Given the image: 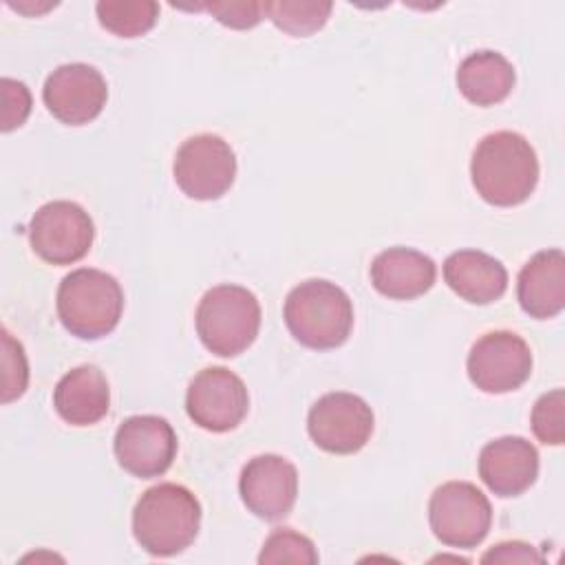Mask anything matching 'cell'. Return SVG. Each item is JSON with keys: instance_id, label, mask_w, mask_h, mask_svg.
I'll return each mask as SVG.
<instances>
[{"instance_id": "cell-1", "label": "cell", "mask_w": 565, "mask_h": 565, "mask_svg": "<svg viewBox=\"0 0 565 565\" xmlns=\"http://www.w3.org/2000/svg\"><path fill=\"white\" fill-rule=\"evenodd\" d=\"M477 194L499 207H512L530 199L539 181V159L530 141L512 130L486 135L470 161Z\"/></svg>"}, {"instance_id": "cell-2", "label": "cell", "mask_w": 565, "mask_h": 565, "mask_svg": "<svg viewBox=\"0 0 565 565\" xmlns=\"http://www.w3.org/2000/svg\"><path fill=\"white\" fill-rule=\"evenodd\" d=\"M201 525L199 499L179 483L148 488L132 510L135 541L152 556H174L192 545Z\"/></svg>"}, {"instance_id": "cell-3", "label": "cell", "mask_w": 565, "mask_h": 565, "mask_svg": "<svg viewBox=\"0 0 565 565\" xmlns=\"http://www.w3.org/2000/svg\"><path fill=\"white\" fill-rule=\"evenodd\" d=\"M285 324L309 349H335L353 329V305L344 289L329 280H305L285 298Z\"/></svg>"}, {"instance_id": "cell-4", "label": "cell", "mask_w": 565, "mask_h": 565, "mask_svg": "<svg viewBox=\"0 0 565 565\" xmlns=\"http://www.w3.org/2000/svg\"><path fill=\"white\" fill-rule=\"evenodd\" d=\"M124 291L115 276L79 267L57 287V316L71 335L97 340L108 335L121 318Z\"/></svg>"}, {"instance_id": "cell-5", "label": "cell", "mask_w": 565, "mask_h": 565, "mask_svg": "<svg viewBox=\"0 0 565 565\" xmlns=\"http://www.w3.org/2000/svg\"><path fill=\"white\" fill-rule=\"evenodd\" d=\"M194 324L207 351L221 358H234L258 335V298L241 285H216L199 300Z\"/></svg>"}, {"instance_id": "cell-6", "label": "cell", "mask_w": 565, "mask_h": 565, "mask_svg": "<svg viewBox=\"0 0 565 565\" xmlns=\"http://www.w3.org/2000/svg\"><path fill=\"white\" fill-rule=\"evenodd\" d=\"M433 534L448 547H477L490 532L492 508L488 497L468 481L441 483L428 501Z\"/></svg>"}, {"instance_id": "cell-7", "label": "cell", "mask_w": 565, "mask_h": 565, "mask_svg": "<svg viewBox=\"0 0 565 565\" xmlns=\"http://www.w3.org/2000/svg\"><path fill=\"white\" fill-rule=\"evenodd\" d=\"M172 172L183 194L196 201H214L232 188L236 157L223 137L203 132L179 146Z\"/></svg>"}, {"instance_id": "cell-8", "label": "cell", "mask_w": 565, "mask_h": 565, "mask_svg": "<svg viewBox=\"0 0 565 565\" xmlns=\"http://www.w3.org/2000/svg\"><path fill=\"white\" fill-rule=\"evenodd\" d=\"M93 218L73 201L44 203L29 225L33 252L51 265H71L82 260L93 245Z\"/></svg>"}, {"instance_id": "cell-9", "label": "cell", "mask_w": 565, "mask_h": 565, "mask_svg": "<svg viewBox=\"0 0 565 565\" xmlns=\"http://www.w3.org/2000/svg\"><path fill=\"white\" fill-rule=\"evenodd\" d=\"M371 406L353 393L335 391L322 395L307 417L313 444L333 455H353L366 446L373 433Z\"/></svg>"}, {"instance_id": "cell-10", "label": "cell", "mask_w": 565, "mask_h": 565, "mask_svg": "<svg viewBox=\"0 0 565 565\" xmlns=\"http://www.w3.org/2000/svg\"><path fill=\"white\" fill-rule=\"evenodd\" d=\"M466 366L479 391L501 395L525 384L532 373V351L512 331H490L472 344Z\"/></svg>"}, {"instance_id": "cell-11", "label": "cell", "mask_w": 565, "mask_h": 565, "mask_svg": "<svg viewBox=\"0 0 565 565\" xmlns=\"http://www.w3.org/2000/svg\"><path fill=\"white\" fill-rule=\"evenodd\" d=\"M249 408V395L243 380L225 366H207L194 375L185 393L190 419L210 430L227 433L236 428Z\"/></svg>"}, {"instance_id": "cell-12", "label": "cell", "mask_w": 565, "mask_h": 565, "mask_svg": "<svg viewBox=\"0 0 565 565\" xmlns=\"http://www.w3.org/2000/svg\"><path fill=\"white\" fill-rule=\"evenodd\" d=\"M113 448L126 472L139 479H150L163 475L172 466L177 435L170 422L159 415H132L119 424Z\"/></svg>"}, {"instance_id": "cell-13", "label": "cell", "mask_w": 565, "mask_h": 565, "mask_svg": "<svg viewBox=\"0 0 565 565\" xmlns=\"http://www.w3.org/2000/svg\"><path fill=\"white\" fill-rule=\"evenodd\" d=\"M42 99L55 119L66 126H82L104 110L108 86L95 66L73 62L57 66L46 77Z\"/></svg>"}, {"instance_id": "cell-14", "label": "cell", "mask_w": 565, "mask_h": 565, "mask_svg": "<svg viewBox=\"0 0 565 565\" xmlns=\"http://www.w3.org/2000/svg\"><path fill=\"white\" fill-rule=\"evenodd\" d=\"M238 490L252 514L265 521H278L296 503L298 470L280 455H258L243 466Z\"/></svg>"}, {"instance_id": "cell-15", "label": "cell", "mask_w": 565, "mask_h": 565, "mask_svg": "<svg viewBox=\"0 0 565 565\" xmlns=\"http://www.w3.org/2000/svg\"><path fill=\"white\" fill-rule=\"evenodd\" d=\"M479 477L499 497L523 494L539 475V452L523 437H499L479 452Z\"/></svg>"}, {"instance_id": "cell-16", "label": "cell", "mask_w": 565, "mask_h": 565, "mask_svg": "<svg viewBox=\"0 0 565 565\" xmlns=\"http://www.w3.org/2000/svg\"><path fill=\"white\" fill-rule=\"evenodd\" d=\"M521 309L539 320L554 318L565 307V256L561 249L536 252L519 271Z\"/></svg>"}, {"instance_id": "cell-17", "label": "cell", "mask_w": 565, "mask_h": 565, "mask_svg": "<svg viewBox=\"0 0 565 565\" xmlns=\"http://www.w3.org/2000/svg\"><path fill=\"white\" fill-rule=\"evenodd\" d=\"M373 287L393 300H413L426 294L437 278L430 256L411 247H388L371 263Z\"/></svg>"}, {"instance_id": "cell-18", "label": "cell", "mask_w": 565, "mask_h": 565, "mask_svg": "<svg viewBox=\"0 0 565 565\" xmlns=\"http://www.w3.org/2000/svg\"><path fill=\"white\" fill-rule=\"evenodd\" d=\"M53 406L57 415L71 426L97 424L102 417H106L110 406V388L106 375L93 364L71 369L55 384Z\"/></svg>"}, {"instance_id": "cell-19", "label": "cell", "mask_w": 565, "mask_h": 565, "mask_svg": "<svg viewBox=\"0 0 565 565\" xmlns=\"http://www.w3.org/2000/svg\"><path fill=\"white\" fill-rule=\"evenodd\" d=\"M446 285L472 305H490L508 289V271L501 260L479 249H459L444 260Z\"/></svg>"}, {"instance_id": "cell-20", "label": "cell", "mask_w": 565, "mask_h": 565, "mask_svg": "<svg viewBox=\"0 0 565 565\" xmlns=\"http://www.w3.org/2000/svg\"><path fill=\"white\" fill-rule=\"evenodd\" d=\"M514 66L497 51L470 53L457 68V88L475 106H494L514 88Z\"/></svg>"}, {"instance_id": "cell-21", "label": "cell", "mask_w": 565, "mask_h": 565, "mask_svg": "<svg viewBox=\"0 0 565 565\" xmlns=\"http://www.w3.org/2000/svg\"><path fill=\"white\" fill-rule=\"evenodd\" d=\"M99 24L119 38H139L148 33L159 18V4L152 0H102L95 4Z\"/></svg>"}, {"instance_id": "cell-22", "label": "cell", "mask_w": 565, "mask_h": 565, "mask_svg": "<svg viewBox=\"0 0 565 565\" xmlns=\"http://www.w3.org/2000/svg\"><path fill=\"white\" fill-rule=\"evenodd\" d=\"M333 4L331 2H300V0H276L263 2V13L285 33L294 38H307L320 31Z\"/></svg>"}, {"instance_id": "cell-23", "label": "cell", "mask_w": 565, "mask_h": 565, "mask_svg": "<svg viewBox=\"0 0 565 565\" xmlns=\"http://www.w3.org/2000/svg\"><path fill=\"white\" fill-rule=\"evenodd\" d=\"M260 565H274V563H296V565H316L318 552L311 539H307L300 532H294L291 527H278L274 530L258 554Z\"/></svg>"}, {"instance_id": "cell-24", "label": "cell", "mask_w": 565, "mask_h": 565, "mask_svg": "<svg viewBox=\"0 0 565 565\" xmlns=\"http://www.w3.org/2000/svg\"><path fill=\"white\" fill-rule=\"evenodd\" d=\"M532 430L539 441L561 446L565 441V393L554 388L541 395L532 408Z\"/></svg>"}, {"instance_id": "cell-25", "label": "cell", "mask_w": 565, "mask_h": 565, "mask_svg": "<svg viewBox=\"0 0 565 565\" xmlns=\"http://www.w3.org/2000/svg\"><path fill=\"white\" fill-rule=\"evenodd\" d=\"M2 402L9 404L18 399L29 382V366L24 358V349L13 335L2 329Z\"/></svg>"}, {"instance_id": "cell-26", "label": "cell", "mask_w": 565, "mask_h": 565, "mask_svg": "<svg viewBox=\"0 0 565 565\" xmlns=\"http://www.w3.org/2000/svg\"><path fill=\"white\" fill-rule=\"evenodd\" d=\"M0 93H2V113H0V128L2 132H9L13 128H20L29 113H31V93L26 84L2 77L0 82Z\"/></svg>"}, {"instance_id": "cell-27", "label": "cell", "mask_w": 565, "mask_h": 565, "mask_svg": "<svg viewBox=\"0 0 565 565\" xmlns=\"http://www.w3.org/2000/svg\"><path fill=\"white\" fill-rule=\"evenodd\" d=\"M199 9H205L232 29H252L263 20V2H205Z\"/></svg>"}, {"instance_id": "cell-28", "label": "cell", "mask_w": 565, "mask_h": 565, "mask_svg": "<svg viewBox=\"0 0 565 565\" xmlns=\"http://www.w3.org/2000/svg\"><path fill=\"white\" fill-rule=\"evenodd\" d=\"M483 563H541L543 556L527 543L521 541H505L497 543L481 556Z\"/></svg>"}]
</instances>
